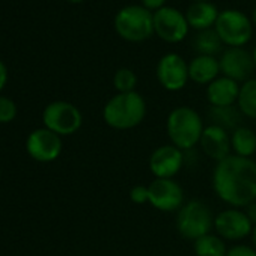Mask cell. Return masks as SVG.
Here are the masks:
<instances>
[{
    "instance_id": "obj_1",
    "label": "cell",
    "mask_w": 256,
    "mask_h": 256,
    "mask_svg": "<svg viewBox=\"0 0 256 256\" xmlns=\"http://www.w3.org/2000/svg\"><path fill=\"white\" fill-rule=\"evenodd\" d=\"M211 186L216 196L232 208H244L256 200V162L228 156L216 163Z\"/></svg>"
},
{
    "instance_id": "obj_2",
    "label": "cell",
    "mask_w": 256,
    "mask_h": 256,
    "mask_svg": "<svg viewBox=\"0 0 256 256\" xmlns=\"http://www.w3.org/2000/svg\"><path fill=\"white\" fill-rule=\"evenodd\" d=\"M148 113L146 100L138 90L114 94L102 107V119L107 126L118 132L133 130L139 126Z\"/></svg>"
},
{
    "instance_id": "obj_3",
    "label": "cell",
    "mask_w": 256,
    "mask_h": 256,
    "mask_svg": "<svg viewBox=\"0 0 256 256\" xmlns=\"http://www.w3.org/2000/svg\"><path fill=\"white\" fill-rule=\"evenodd\" d=\"M204 130L205 122L202 116L190 106H178L166 118V133L170 144L184 152L199 145Z\"/></svg>"
},
{
    "instance_id": "obj_4",
    "label": "cell",
    "mask_w": 256,
    "mask_h": 256,
    "mask_svg": "<svg viewBox=\"0 0 256 256\" xmlns=\"http://www.w3.org/2000/svg\"><path fill=\"white\" fill-rule=\"evenodd\" d=\"M113 28L126 42H144L154 35V12L142 5H126L116 12Z\"/></svg>"
},
{
    "instance_id": "obj_5",
    "label": "cell",
    "mask_w": 256,
    "mask_h": 256,
    "mask_svg": "<svg viewBox=\"0 0 256 256\" xmlns=\"http://www.w3.org/2000/svg\"><path fill=\"white\" fill-rule=\"evenodd\" d=\"M214 214L211 208L199 199L186 202L176 212V230L178 234L190 241L211 234L214 229Z\"/></svg>"
},
{
    "instance_id": "obj_6",
    "label": "cell",
    "mask_w": 256,
    "mask_h": 256,
    "mask_svg": "<svg viewBox=\"0 0 256 256\" xmlns=\"http://www.w3.org/2000/svg\"><path fill=\"white\" fill-rule=\"evenodd\" d=\"M223 46L228 48L244 47L253 36L252 20L238 10L220 11L214 26Z\"/></svg>"
},
{
    "instance_id": "obj_7",
    "label": "cell",
    "mask_w": 256,
    "mask_h": 256,
    "mask_svg": "<svg viewBox=\"0 0 256 256\" xmlns=\"http://www.w3.org/2000/svg\"><path fill=\"white\" fill-rule=\"evenodd\" d=\"M42 124L60 138L72 136L82 128L83 114L72 102L59 100L46 106L42 112Z\"/></svg>"
},
{
    "instance_id": "obj_8",
    "label": "cell",
    "mask_w": 256,
    "mask_h": 256,
    "mask_svg": "<svg viewBox=\"0 0 256 256\" xmlns=\"http://www.w3.org/2000/svg\"><path fill=\"white\" fill-rule=\"evenodd\" d=\"M190 26L180 10L174 6H164L154 12V35L168 44H178L188 35Z\"/></svg>"
},
{
    "instance_id": "obj_9",
    "label": "cell",
    "mask_w": 256,
    "mask_h": 256,
    "mask_svg": "<svg viewBox=\"0 0 256 256\" xmlns=\"http://www.w3.org/2000/svg\"><path fill=\"white\" fill-rule=\"evenodd\" d=\"M150 190V205L162 212H178V210L186 204L184 188L175 178H154L148 184Z\"/></svg>"
},
{
    "instance_id": "obj_10",
    "label": "cell",
    "mask_w": 256,
    "mask_h": 256,
    "mask_svg": "<svg viewBox=\"0 0 256 256\" xmlns=\"http://www.w3.org/2000/svg\"><path fill=\"white\" fill-rule=\"evenodd\" d=\"M253 228V223L242 208L229 206L214 217V230L224 241L238 242L247 236H252Z\"/></svg>"
},
{
    "instance_id": "obj_11",
    "label": "cell",
    "mask_w": 256,
    "mask_h": 256,
    "mask_svg": "<svg viewBox=\"0 0 256 256\" xmlns=\"http://www.w3.org/2000/svg\"><path fill=\"white\" fill-rule=\"evenodd\" d=\"M156 76L163 89L169 92H178L184 89L190 80L188 64L178 53H166L157 62Z\"/></svg>"
},
{
    "instance_id": "obj_12",
    "label": "cell",
    "mask_w": 256,
    "mask_h": 256,
    "mask_svg": "<svg viewBox=\"0 0 256 256\" xmlns=\"http://www.w3.org/2000/svg\"><path fill=\"white\" fill-rule=\"evenodd\" d=\"M62 138L48 128L41 126L34 130L26 139V152L38 163H52L62 154Z\"/></svg>"
},
{
    "instance_id": "obj_13",
    "label": "cell",
    "mask_w": 256,
    "mask_h": 256,
    "mask_svg": "<svg viewBox=\"0 0 256 256\" xmlns=\"http://www.w3.org/2000/svg\"><path fill=\"white\" fill-rule=\"evenodd\" d=\"M218 64H220V74L238 83L240 82L244 83L248 78H252V74L256 68L253 54L247 52L244 47L223 50L218 58Z\"/></svg>"
},
{
    "instance_id": "obj_14",
    "label": "cell",
    "mask_w": 256,
    "mask_h": 256,
    "mask_svg": "<svg viewBox=\"0 0 256 256\" xmlns=\"http://www.w3.org/2000/svg\"><path fill=\"white\" fill-rule=\"evenodd\" d=\"M186 163V152L172 144L156 148L148 160V168L154 178H175Z\"/></svg>"
},
{
    "instance_id": "obj_15",
    "label": "cell",
    "mask_w": 256,
    "mask_h": 256,
    "mask_svg": "<svg viewBox=\"0 0 256 256\" xmlns=\"http://www.w3.org/2000/svg\"><path fill=\"white\" fill-rule=\"evenodd\" d=\"M199 145L204 154L208 158L214 160L216 163L222 162L223 158L232 154L230 133L217 125H211V124L205 125V130L200 136Z\"/></svg>"
},
{
    "instance_id": "obj_16",
    "label": "cell",
    "mask_w": 256,
    "mask_h": 256,
    "mask_svg": "<svg viewBox=\"0 0 256 256\" xmlns=\"http://www.w3.org/2000/svg\"><path fill=\"white\" fill-rule=\"evenodd\" d=\"M240 94V83L218 76L214 82L206 86V101L211 107H228L235 106Z\"/></svg>"
},
{
    "instance_id": "obj_17",
    "label": "cell",
    "mask_w": 256,
    "mask_h": 256,
    "mask_svg": "<svg viewBox=\"0 0 256 256\" xmlns=\"http://www.w3.org/2000/svg\"><path fill=\"white\" fill-rule=\"evenodd\" d=\"M220 74V64L216 56L196 54L188 62V77L193 83L200 86H208Z\"/></svg>"
},
{
    "instance_id": "obj_18",
    "label": "cell",
    "mask_w": 256,
    "mask_h": 256,
    "mask_svg": "<svg viewBox=\"0 0 256 256\" xmlns=\"http://www.w3.org/2000/svg\"><path fill=\"white\" fill-rule=\"evenodd\" d=\"M218 14L220 11L212 2H192L186 11V18L190 29L199 32L212 29L216 26Z\"/></svg>"
},
{
    "instance_id": "obj_19",
    "label": "cell",
    "mask_w": 256,
    "mask_h": 256,
    "mask_svg": "<svg viewBox=\"0 0 256 256\" xmlns=\"http://www.w3.org/2000/svg\"><path fill=\"white\" fill-rule=\"evenodd\" d=\"M230 150L234 156L252 158L256 154V132L248 126H238L230 133Z\"/></svg>"
},
{
    "instance_id": "obj_20",
    "label": "cell",
    "mask_w": 256,
    "mask_h": 256,
    "mask_svg": "<svg viewBox=\"0 0 256 256\" xmlns=\"http://www.w3.org/2000/svg\"><path fill=\"white\" fill-rule=\"evenodd\" d=\"M241 112L238 110L236 104L235 106H228V107H211L208 108V120L211 125H217L223 130L232 133L236 130L241 122Z\"/></svg>"
},
{
    "instance_id": "obj_21",
    "label": "cell",
    "mask_w": 256,
    "mask_h": 256,
    "mask_svg": "<svg viewBox=\"0 0 256 256\" xmlns=\"http://www.w3.org/2000/svg\"><path fill=\"white\" fill-rule=\"evenodd\" d=\"M192 48L196 52V54H204V56H217L218 53L222 54L223 52V42L218 38L216 29H206V30H199L192 40Z\"/></svg>"
},
{
    "instance_id": "obj_22",
    "label": "cell",
    "mask_w": 256,
    "mask_h": 256,
    "mask_svg": "<svg viewBox=\"0 0 256 256\" xmlns=\"http://www.w3.org/2000/svg\"><path fill=\"white\" fill-rule=\"evenodd\" d=\"M236 107L244 118L256 119V78H248L240 84Z\"/></svg>"
},
{
    "instance_id": "obj_23",
    "label": "cell",
    "mask_w": 256,
    "mask_h": 256,
    "mask_svg": "<svg viewBox=\"0 0 256 256\" xmlns=\"http://www.w3.org/2000/svg\"><path fill=\"white\" fill-rule=\"evenodd\" d=\"M226 241L217 234H206L196 241H193V250L196 256H226L228 253Z\"/></svg>"
},
{
    "instance_id": "obj_24",
    "label": "cell",
    "mask_w": 256,
    "mask_h": 256,
    "mask_svg": "<svg viewBox=\"0 0 256 256\" xmlns=\"http://www.w3.org/2000/svg\"><path fill=\"white\" fill-rule=\"evenodd\" d=\"M113 86L118 94L134 92L138 86V76L130 68H119L113 76Z\"/></svg>"
},
{
    "instance_id": "obj_25",
    "label": "cell",
    "mask_w": 256,
    "mask_h": 256,
    "mask_svg": "<svg viewBox=\"0 0 256 256\" xmlns=\"http://www.w3.org/2000/svg\"><path fill=\"white\" fill-rule=\"evenodd\" d=\"M17 104L12 98L0 95V124H10L17 118Z\"/></svg>"
},
{
    "instance_id": "obj_26",
    "label": "cell",
    "mask_w": 256,
    "mask_h": 256,
    "mask_svg": "<svg viewBox=\"0 0 256 256\" xmlns=\"http://www.w3.org/2000/svg\"><path fill=\"white\" fill-rule=\"evenodd\" d=\"M128 198L130 200L136 205H145L150 202V190H148V186H144V184H138V186H133L130 188V193H128Z\"/></svg>"
},
{
    "instance_id": "obj_27",
    "label": "cell",
    "mask_w": 256,
    "mask_h": 256,
    "mask_svg": "<svg viewBox=\"0 0 256 256\" xmlns=\"http://www.w3.org/2000/svg\"><path fill=\"white\" fill-rule=\"evenodd\" d=\"M226 256H256V248L247 244H234L228 248Z\"/></svg>"
},
{
    "instance_id": "obj_28",
    "label": "cell",
    "mask_w": 256,
    "mask_h": 256,
    "mask_svg": "<svg viewBox=\"0 0 256 256\" xmlns=\"http://www.w3.org/2000/svg\"><path fill=\"white\" fill-rule=\"evenodd\" d=\"M166 2H168V0H140V5L144 8H146L148 11L156 12V11L164 8L166 6Z\"/></svg>"
},
{
    "instance_id": "obj_29",
    "label": "cell",
    "mask_w": 256,
    "mask_h": 256,
    "mask_svg": "<svg viewBox=\"0 0 256 256\" xmlns=\"http://www.w3.org/2000/svg\"><path fill=\"white\" fill-rule=\"evenodd\" d=\"M242 210H244V212L247 214V217L250 218V222L253 223V226H256V200L252 202V204H248V205L244 206Z\"/></svg>"
},
{
    "instance_id": "obj_30",
    "label": "cell",
    "mask_w": 256,
    "mask_h": 256,
    "mask_svg": "<svg viewBox=\"0 0 256 256\" xmlns=\"http://www.w3.org/2000/svg\"><path fill=\"white\" fill-rule=\"evenodd\" d=\"M6 83H8V68L2 60H0V92H2V89L6 86Z\"/></svg>"
},
{
    "instance_id": "obj_31",
    "label": "cell",
    "mask_w": 256,
    "mask_h": 256,
    "mask_svg": "<svg viewBox=\"0 0 256 256\" xmlns=\"http://www.w3.org/2000/svg\"><path fill=\"white\" fill-rule=\"evenodd\" d=\"M250 20H252V24H253V28L256 29V8L253 10V12H252V17H250Z\"/></svg>"
},
{
    "instance_id": "obj_32",
    "label": "cell",
    "mask_w": 256,
    "mask_h": 256,
    "mask_svg": "<svg viewBox=\"0 0 256 256\" xmlns=\"http://www.w3.org/2000/svg\"><path fill=\"white\" fill-rule=\"evenodd\" d=\"M252 241H253V247L256 248V226L253 228V232H252Z\"/></svg>"
},
{
    "instance_id": "obj_33",
    "label": "cell",
    "mask_w": 256,
    "mask_h": 256,
    "mask_svg": "<svg viewBox=\"0 0 256 256\" xmlns=\"http://www.w3.org/2000/svg\"><path fill=\"white\" fill-rule=\"evenodd\" d=\"M252 54H253V60H254V65H256V46H254V48H253Z\"/></svg>"
},
{
    "instance_id": "obj_34",
    "label": "cell",
    "mask_w": 256,
    "mask_h": 256,
    "mask_svg": "<svg viewBox=\"0 0 256 256\" xmlns=\"http://www.w3.org/2000/svg\"><path fill=\"white\" fill-rule=\"evenodd\" d=\"M68 2H71V4H82V2H84V0H68Z\"/></svg>"
},
{
    "instance_id": "obj_35",
    "label": "cell",
    "mask_w": 256,
    "mask_h": 256,
    "mask_svg": "<svg viewBox=\"0 0 256 256\" xmlns=\"http://www.w3.org/2000/svg\"><path fill=\"white\" fill-rule=\"evenodd\" d=\"M192 2H211V0H192Z\"/></svg>"
},
{
    "instance_id": "obj_36",
    "label": "cell",
    "mask_w": 256,
    "mask_h": 256,
    "mask_svg": "<svg viewBox=\"0 0 256 256\" xmlns=\"http://www.w3.org/2000/svg\"><path fill=\"white\" fill-rule=\"evenodd\" d=\"M0 176H2V169H0Z\"/></svg>"
},
{
    "instance_id": "obj_37",
    "label": "cell",
    "mask_w": 256,
    "mask_h": 256,
    "mask_svg": "<svg viewBox=\"0 0 256 256\" xmlns=\"http://www.w3.org/2000/svg\"><path fill=\"white\" fill-rule=\"evenodd\" d=\"M254 128H256V119H254Z\"/></svg>"
}]
</instances>
